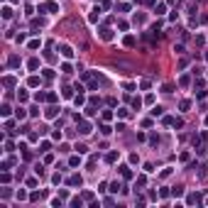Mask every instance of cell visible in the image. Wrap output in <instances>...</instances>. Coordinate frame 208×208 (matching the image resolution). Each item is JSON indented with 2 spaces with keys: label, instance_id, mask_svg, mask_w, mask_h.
I'll return each mask as SVG.
<instances>
[{
  "label": "cell",
  "instance_id": "6da1fadb",
  "mask_svg": "<svg viewBox=\"0 0 208 208\" xmlns=\"http://www.w3.org/2000/svg\"><path fill=\"white\" fill-rule=\"evenodd\" d=\"M59 51H61L64 59H73V47H69V44H59Z\"/></svg>",
  "mask_w": 208,
  "mask_h": 208
},
{
  "label": "cell",
  "instance_id": "7a4b0ae2",
  "mask_svg": "<svg viewBox=\"0 0 208 208\" xmlns=\"http://www.w3.org/2000/svg\"><path fill=\"white\" fill-rule=\"evenodd\" d=\"M98 32H101V39H103V42H110V39H113V29H110V27H101Z\"/></svg>",
  "mask_w": 208,
  "mask_h": 208
},
{
  "label": "cell",
  "instance_id": "3957f363",
  "mask_svg": "<svg viewBox=\"0 0 208 208\" xmlns=\"http://www.w3.org/2000/svg\"><path fill=\"white\" fill-rule=\"evenodd\" d=\"M59 110H61V108H56V105H49V108H47V110H44V115H47V118H49V120H54V118H56V115H59Z\"/></svg>",
  "mask_w": 208,
  "mask_h": 208
},
{
  "label": "cell",
  "instance_id": "277c9868",
  "mask_svg": "<svg viewBox=\"0 0 208 208\" xmlns=\"http://www.w3.org/2000/svg\"><path fill=\"white\" fill-rule=\"evenodd\" d=\"M66 184H69V186H81V184H83V179H81V174H71Z\"/></svg>",
  "mask_w": 208,
  "mask_h": 208
},
{
  "label": "cell",
  "instance_id": "5b68a950",
  "mask_svg": "<svg viewBox=\"0 0 208 208\" xmlns=\"http://www.w3.org/2000/svg\"><path fill=\"white\" fill-rule=\"evenodd\" d=\"M91 130H93V127H91V123H86V120H81V123H79V132H81V135H91Z\"/></svg>",
  "mask_w": 208,
  "mask_h": 208
},
{
  "label": "cell",
  "instance_id": "8992f818",
  "mask_svg": "<svg viewBox=\"0 0 208 208\" xmlns=\"http://www.w3.org/2000/svg\"><path fill=\"white\" fill-rule=\"evenodd\" d=\"M98 17H101V8H93V10L88 12V22L96 25V22H98Z\"/></svg>",
  "mask_w": 208,
  "mask_h": 208
},
{
  "label": "cell",
  "instance_id": "52a82bcc",
  "mask_svg": "<svg viewBox=\"0 0 208 208\" xmlns=\"http://www.w3.org/2000/svg\"><path fill=\"white\" fill-rule=\"evenodd\" d=\"M39 10H42V12H56L59 8H56L54 3H47V5H39Z\"/></svg>",
  "mask_w": 208,
  "mask_h": 208
},
{
  "label": "cell",
  "instance_id": "ba28073f",
  "mask_svg": "<svg viewBox=\"0 0 208 208\" xmlns=\"http://www.w3.org/2000/svg\"><path fill=\"white\" fill-rule=\"evenodd\" d=\"M198 201H201V196H198V194H191V196L186 198V203H188V206H196Z\"/></svg>",
  "mask_w": 208,
  "mask_h": 208
},
{
  "label": "cell",
  "instance_id": "9c48e42d",
  "mask_svg": "<svg viewBox=\"0 0 208 208\" xmlns=\"http://www.w3.org/2000/svg\"><path fill=\"white\" fill-rule=\"evenodd\" d=\"M172 196H174V198L184 196V186H174V188H172Z\"/></svg>",
  "mask_w": 208,
  "mask_h": 208
},
{
  "label": "cell",
  "instance_id": "30bf717a",
  "mask_svg": "<svg viewBox=\"0 0 208 208\" xmlns=\"http://www.w3.org/2000/svg\"><path fill=\"white\" fill-rule=\"evenodd\" d=\"M118 159H120V154H118V152H110V154L105 157V162H108V164H113V162H118Z\"/></svg>",
  "mask_w": 208,
  "mask_h": 208
},
{
  "label": "cell",
  "instance_id": "8fae6325",
  "mask_svg": "<svg viewBox=\"0 0 208 208\" xmlns=\"http://www.w3.org/2000/svg\"><path fill=\"white\" fill-rule=\"evenodd\" d=\"M152 115H154V118L164 115V108H162V105H154V108H152Z\"/></svg>",
  "mask_w": 208,
  "mask_h": 208
},
{
  "label": "cell",
  "instance_id": "7c38bea8",
  "mask_svg": "<svg viewBox=\"0 0 208 208\" xmlns=\"http://www.w3.org/2000/svg\"><path fill=\"white\" fill-rule=\"evenodd\" d=\"M120 188H123V184H120V181H113V184H110V191H113V194H118Z\"/></svg>",
  "mask_w": 208,
  "mask_h": 208
},
{
  "label": "cell",
  "instance_id": "4fadbf2b",
  "mask_svg": "<svg viewBox=\"0 0 208 208\" xmlns=\"http://www.w3.org/2000/svg\"><path fill=\"white\" fill-rule=\"evenodd\" d=\"M86 103V98H83V93H79L76 98H73V105H83Z\"/></svg>",
  "mask_w": 208,
  "mask_h": 208
},
{
  "label": "cell",
  "instance_id": "5bb4252c",
  "mask_svg": "<svg viewBox=\"0 0 208 208\" xmlns=\"http://www.w3.org/2000/svg\"><path fill=\"white\" fill-rule=\"evenodd\" d=\"M32 71H37V69H39V59H29V64H27Z\"/></svg>",
  "mask_w": 208,
  "mask_h": 208
},
{
  "label": "cell",
  "instance_id": "9a60e30c",
  "mask_svg": "<svg viewBox=\"0 0 208 208\" xmlns=\"http://www.w3.org/2000/svg\"><path fill=\"white\" fill-rule=\"evenodd\" d=\"M15 115H17V120H25V118H27V113H25V108H17Z\"/></svg>",
  "mask_w": 208,
  "mask_h": 208
},
{
  "label": "cell",
  "instance_id": "2e32d148",
  "mask_svg": "<svg viewBox=\"0 0 208 208\" xmlns=\"http://www.w3.org/2000/svg\"><path fill=\"white\" fill-rule=\"evenodd\" d=\"M3 17H5V20H10V17H12V8L5 5V8H3Z\"/></svg>",
  "mask_w": 208,
  "mask_h": 208
},
{
  "label": "cell",
  "instance_id": "e0dca14e",
  "mask_svg": "<svg viewBox=\"0 0 208 208\" xmlns=\"http://www.w3.org/2000/svg\"><path fill=\"white\" fill-rule=\"evenodd\" d=\"M125 47H135V37H132V34L125 37Z\"/></svg>",
  "mask_w": 208,
  "mask_h": 208
},
{
  "label": "cell",
  "instance_id": "ac0fdd59",
  "mask_svg": "<svg viewBox=\"0 0 208 208\" xmlns=\"http://www.w3.org/2000/svg\"><path fill=\"white\" fill-rule=\"evenodd\" d=\"M12 69H17V66H20V59H17V56H10V61H8Z\"/></svg>",
  "mask_w": 208,
  "mask_h": 208
},
{
  "label": "cell",
  "instance_id": "d6986e66",
  "mask_svg": "<svg viewBox=\"0 0 208 208\" xmlns=\"http://www.w3.org/2000/svg\"><path fill=\"white\" fill-rule=\"evenodd\" d=\"M120 172H123V176H125V179H130V176H132V172H130V166H120Z\"/></svg>",
  "mask_w": 208,
  "mask_h": 208
},
{
  "label": "cell",
  "instance_id": "ffe728a7",
  "mask_svg": "<svg viewBox=\"0 0 208 208\" xmlns=\"http://www.w3.org/2000/svg\"><path fill=\"white\" fill-rule=\"evenodd\" d=\"M179 108H181V110H184V113H186V110H188V108H191V101H181V103H179Z\"/></svg>",
  "mask_w": 208,
  "mask_h": 208
},
{
  "label": "cell",
  "instance_id": "44dd1931",
  "mask_svg": "<svg viewBox=\"0 0 208 208\" xmlns=\"http://www.w3.org/2000/svg\"><path fill=\"white\" fill-rule=\"evenodd\" d=\"M39 47H42L39 39H32V42H29V49H39Z\"/></svg>",
  "mask_w": 208,
  "mask_h": 208
},
{
  "label": "cell",
  "instance_id": "7402d4cb",
  "mask_svg": "<svg viewBox=\"0 0 208 208\" xmlns=\"http://www.w3.org/2000/svg\"><path fill=\"white\" fill-rule=\"evenodd\" d=\"M69 164H71V166H79V164H81V157H71Z\"/></svg>",
  "mask_w": 208,
  "mask_h": 208
},
{
  "label": "cell",
  "instance_id": "603a6c76",
  "mask_svg": "<svg viewBox=\"0 0 208 208\" xmlns=\"http://www.w3.org/2000/svg\"><path fill=\"white\" fill-rule=\"evenodd\" d=\"M101 132H103V135H110L113 127H110V125H101Z\"/></svg>",
  "mask_w": 208,
  "mask_h": 208
},
{
  "label": "cell",
  "instance_id": "cb8c5ba5",
  "mask_svg": "<svg viewBox=\"0 0 208 208\" xmlns=\"http://www.w3.org/2000/svg\"><path fill=\"white\" fill-rule=\"evenodd\" d=\"M164 10H166V8H164L162 3H159V5H154V12H157V15H164Z\"/></svg>",
  "mask_w": 208,
  "mask_h": 208
},
{
  "label": "cell",
  "instance_id": "d4e9b609",
  "mask_svg": "<svg viewBox=\"0 0 208 208\" xmlns=\"http://www.w3.org/2000/svg\"><path fill=\"white\" fill-rule=\"evenodd\" d=\"M140 105H142V101H140V98H132V108L140 110Z\"/></svg>",
  "mask_w": 208,
  "mask_h": 208
},
{
  "label": "cell",
  "instance_id": "484cf974",
  "mask_svg": "<svg viewBox=\"0 0 208 208\" xmlns=\"http://www.w3.org/2000/svg\"><path fill=\"white\" fill-rule=\"evenodd\" d=\"M127 113H130L127 108H120V110H118V118H127Z\"/></svg>",
  "mask_w": 208,
  "mask_h": 208
},
{
  "label": "cell",
  "instance_id": "4316f807",
  "mask_svg": "<svg viewBox=\"0 0 208 208\" xmlns=\"http://www.w3.org/2000/svg\"><path fill=\"white\" fill-rule=\"evenodd\" d=\"M76 149H79V154H86V152H88V147H86V144H76Z\"/></svg>",
  "mask_w": 208,
  "mask_h": 208
},
{
  "label": "cell",
  "instance_id": "83f0119b",
  "mask_svg": "<svg viewBox=\"0 0 208 208\" xmlns=\"http://www.w3.org/2000/svg\"><path fill=\"white\" fill-rule=\"evenodd\" d=\"M15 196H17V198H20V201H25V198H27V191H22V188H20V191H17Z\"/></svg>",
  "mask_w": 208,
  "mask_h": 208
},
{
  "label": "cell",
  "instance_id": "f1b7e54d",
  "mask_svg": "<svg viewBox=\"0 0 208 208\" xmlns=\"http://www.w3.org/2000/svg\"><path fill=\"white\" fill-rule=\"evenodd\" d=\"M29 86H32V88H37V86H39V79L32 76V79H29Z\"/></svg>",
  "mask_w": 208,
  "mask_h": 208
},
{
  "label": "cell",
  "instance_id": "f546056e",
  "mask_svg": "<svg viewBox=\"0 0 208 208\" xmlns=\"http://www.w3.org/2000/svg\"><path fill=\"white\" fill-rule=\"evenodd\" d=\"M25 39H27V34H22V32H20V34L15 37V42H17V44H20V42H25Z\"/></svg>",
  "mask_w": 208,
  "mask_h": 208
},
{
  "label": "cell",
  "instance_id": "4dcf8cb0",
  "mask_svg": "<svg viewBox=\"0 0 208 208\" xmlns=\"http://www.w3.org/2000/svg\"><path fill=\"white\" fill-rule=\"evenodd\" d=\"M34 101H47V93H34Z\"/></svg>",
  "mask_w": 208,
  "mask_h": 208
},
{
  "label": "cell",
  "instance_id": "1f68e13d",
  "mask_svg": "<svg viewBox=\"0 0 208 208\" xmlns=\"http://www.w3.org/2000/svg\"><path fill=\"white\" fill-rule=\"evenodd\" d=\"M172 125H174V127H184V120H181V118H174V123H172Z\"/></svg>",
  "mask_w": 208,
  "mask_h": 208
},
{
  "label": "cell",
  "instance_id": "d6a6232c",
  "mask_svg": "<svg viewBox=\"0 0 208 208\" xmlns=\"http://www.w3.org/2000/svg\"><path fill=\"white\" fill-rule=\"evenodd\" d=\"M17 98H20V103H25V101H27V93H25V91H20V93H17Z\"/></svg>",
  "mask_w": 208,
  "mask_h": 208
},
{
  "label": "cell",
  "instance_id": "836d02e7",
  "mask_svg": "<svg viewBox=\"0 0 208 208\" xmlns=\"http://www.w3.org/2000/svg\"><path fill=\"white\" fill-rule=\"evenodd\" d=\"M44 79H54V71L51 69H44Z\"/></svg>",
  "mask_w": 208,
  "mask_h": 208
},
{
  "label": "cell",
  "instance_id": "e575fe53",
  "mask_svg": "<svg viewBox=\"0 0 208 208\" xmlns=\"http://www.w3.org/2000/svg\"><path fill=\"white\" fill-rule=\"evenodd\" d=\"M174 91V83H164V93H172Z\"/></svg>",
  "mask_w": 208,
  "mask_h": 208
},
{
  "label": "cell",
  "instance_id": "d590c367",
  "mask_svg": "<svg viewBox=\"0 0 208 208\" xmlns=\"http://www.w3.org/2000/svg\"><path fill=\"white\" fill-rule=\"evenodd\" d=\"M47 101L49 103H56V93H47Z\"/></svg>",
  "mask_w": 208,
  "mask_h": 208
},
{
  "label": "cell",
  "instance_id": "8d00e7d4",
  "mask_svg": "<svg viewBox=\"0 0 208 208\" xmlns=\"http://www.w3.org/2000/svg\"><path fill=\"white\" fill-rule=\"evenodd\" d=\"M0 113H3V115H5V118H8V115H10V105H8V103H5V105H3V110H0Z\"/></svg>",
  "mask_w": 208,
  "mask_h": 208
},
{
  "label": "cell",
  "instance_id": "74e56055",
  "mask_svg": "<svg viewBox=\"0 0 208 208\" xmlns=\"http://www.w3.org/2000/svg\"><path fill=\"white\" fill-rule=\"evenodd\" d=\"M51 206L54 208H61V198H51Z\"/></svg>",
  "mask_w": 208,
  "mask_h": 208
},
{
  "label": "cell",
  "instance_id": "f35d334b",
  "mask_svg": "<svg viewBox=\"0 0 208 208\" xmlns=\"http://www.w3.org/2000/svg\"><path fill=\"white\" fill-rule=\"evenodd\" d=\"M42 196H44V194H42V191H39V194H32V196H29V198H32V201H42Z\"/></svg>",
  "mask_w": 208,
  "mask_h": 208
},
{
  "label": "cell",
  "instance_id": "ab89813d",
  "mask_svg": "<svg viewBox=\"0 0 208 208\" xmlns=\"http://www.w3.org/2000/svg\"><path fill=\"white\" fill-rule=\"evenodd\" d=\"M137 3H142V5H154V0H137Z\"/></svg>",
  "mask_w": 208,
  "mask_h": 208
},
{
  "label": "cell",
  "instance_id": "60d3db41",
  "mask_svg": "<svg viewBox=\"0 0 208 208\" xmlns=\"http://www.w3.org/2000/svg\"><path fill=\"white\" fill-rule=\"evenodd\" d=\"M206 125H208V118H206Z\"/></svg>",
  "mask_w": 208,
  "mask_h": 208
},
{
  "label": "cell",
  "instance_id": "b9f144b4",
  "mask_svg": "<svg viewBox=\"0 0 208 208\" xmlns=\"http://www.w3.org/2000/svg\"><path fill=\"white\" fill-rule=\"evenodd\" d=\"M206 206H208V198H206Z\"/></svg>",
  "mask_w": 208,
  "mask_h": 208
},
{
  "label": "cell",
  "instance_id": "7bdbcfd3",
  "mask_svg": "<svg viewBox=\"0 0 208 208\" xmlns=\"http://www.w3.org/2000/svg\"><path fill=\"white\" fill-rule=\"evenodd\" d=\"M206 59H208V54H206Z\"/></svg>",
  "mask_w": 208,
  "mask_h": 208
}]
</instances>
